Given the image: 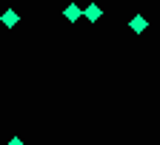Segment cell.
Segmentation results:
<instances>
[{
  "label": "cell",
  "mask_w": 160,
  "mask_h": 145,
  "mask_svg": "<svg viewBox=\"0 0 160 145\" xmlns=\"http://www.w3.org/2000/svg\"><path fill=\"white\" fill-rule=\"evenodd\" d=\"M146 26H149V20H146L143 14H134V17L129 20V29H132L134 34H143V31H146Z\"/></svg>",
  "instance_id": "3"
},
{
  "label": "cell",
  "mask_w": 160,
  "mask_h": 145,
  "mask_svg": "<svg viewBox=\"0 0 160 145\" xmlns=\"http://www.w3.org/2000/svg\"><path fill=\"white\" fill-rule=\"evenodd\" d=\"M80 17H83V6H80V3H69L63 9V20H66V23H77Z\"/></svg>",
  "instance_id": "1"
},
{
  "label": "cell",
  "mask_w": 160,
  "mask_h": 145,
  "mask_svg": "<svg viewBox=\"0 0 160 145\" xmlns=\"http://www.w3.org/2000/svg\"><path fill=\"white\" fill-rule=\"evenodd\" d=\"M0 20H3V26H17V23H20V14H17L14 9H6Z\"/></svg>",
  "instance_id": "4"
},
{
  "label": "cell",
  "mask_w": 160,
  "mask_h": 145,
  "mask_svg": "<svg viewBox=\"0 0 160 145\" xmlns=\"http://www.w3.org/2000/svg\"><path fill=\"white\" fill-rule=\"evenodd\" d=\"M6 145H26V142H23V139H20V137H14V139H9Z\"/></svg>",
  "instance_id": "5"
},
{
  "label": "cell",
  "mask_w": 160,
  "mask_h": 145,
  "mask_svg": "<svg viewBox=\"0 0 160 145\" xmlns=\"http://www.w3.org/2000/svg\"><path fill=\"white\" fill-rule=\"evenodd\" d=\"M100 17H103V9H100L97 3H89V6H83V20H89V23H97Z\"/></svg>",
  "instance_id": "2"
}]
</instances>
